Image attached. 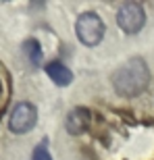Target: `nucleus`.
<instances>
[{"instance_id": "1", "label": "nucleus", "mask_w": 154, "mask_h": 160, "mask_svg": "<svg viewBox=\"0 0 154 160\" xmlns=\"http://www.w3.org/2000/svg\"><path fill=\"white\" fill-rule=\"evenodd\" d=\"M113 88L119 96L123 98H133V96H140L144 89L148 88L150 83V69L146 65V60L136 56V58H129L125 65H121L117 71L113 73Z\"/></svg>"}, {"instance_id": "2", "label": "nucleus", "mask_w": 154, "mask_h": 160, "mask_svg": "<svg viewBox=\"0 0 154 160\" xmlns=\"http://www.w3.org/2000/svg\"><path fill=\"white\" fill-rule=\"evenodd\" d=\"M75 33L83 46H98L104 38V23L96 12H81L75 21Z\"/></svg>"}, {"instance_id": "3", "label": "nucleus", "mask_w": 154, "mask_h": 160, "mask_svg": "<svg viewBox=\"0 0 154 160\" xmlns=\"http://www.w3.org/2000/svg\"><path fill=\"white\" fill-rule=\"evenodd\" d=\"M36 121H38L36 106L31 102H19L8 117V129L17 135H23V133H27L36 127Z\"/></svg>"}, {"instance_id": "4", "label": "nucleus", "mask_w": 154, "mask_h": 160, "mask_svg": "<svg viewBox=\"0 0 154 160\" xmlns=\"http://www.w3.org/2000/svg\"><path fill=\"white\" fill-rule=\"evenodd\" d=\"M117 23L125 33H129V36L137 33L144 27V23H146L144 6L137 4V2H125L117 12Z\"/></svg>"}, {"instance_id": "5", "label": "nucleus", "mask_w": 154, "mask_h": 160, "mask_svg": "<svg viewBox=\"0 0 154 160\" xmlns=\"http://www.w3.org/2000/svg\"><path fill=\"white\" fill-rule=\"evenodd\" d=\"M65 127L71 135H81L83 131L90 127V110L85 108H73L71 112L67 114V121H65Z\"/></svg>"}, {"instance_id": "6", "label": "nucleus", "mask_w": 154, "mask_h": 160, "mask_svg": "<svg viewBox=\"0 0 154 160\" xmlns=\"http://www.w3.org/2000/svg\"><path fill=\"white\" fill-rule=\"evenodd\" d=\"M44 71H46L48 77L52 79L56 85H60V88H67V85L73 81V73L69 71V67H65L63 62H59V60L48 62V65L44 67Z\"/></svg>"}, {"instance_id": "7", "label": "nucleus", "mask_w": 154, "mask_h": 160, "mask_svg": "<svg viewBox=\"0 0 154 160\" xmlns=\"http://www.w3.org/2000/svg\"><path fill=\"white\" fill-rule=\"evenodd\" d=\"M23 52L25 56H27V60H29L33 67H38L42 62V56H44V52H42V46L38 40H27L23 44Z\"/></svg>"}, {"instance_id": "8", "label": "nucleus", "mask_w": 154, "mask_h": 160, "mask_svg": "<svg viewBox=\"0 0 154 160\" xmlns=\"http://www.w3.org/2000/svg\"><path fill=\"white\" fill-rule=\"evenodd\" d=\"M31 160H52V156H50V152L46 150V146L42 143V146H38V148L33 150V154H31Z\"/></svg>"}]
</instances>
